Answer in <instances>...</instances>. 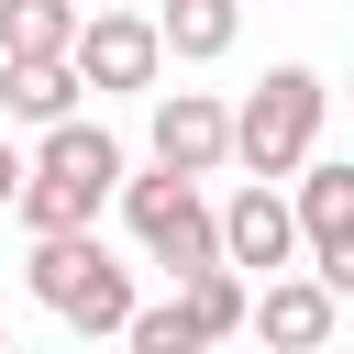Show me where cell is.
<instances>
[{"label": "cell", "instance_id": "ba28073f", "mask_svg": "<svg viewBox=\"0 0 354 354\" xmlns=\"http://www.w3.org/2000/svg\"><path fill=\"white\" fill-rule=\"evenodd\" d=\"M243 332H266L277 354H321L332 332H343V288H321V277H299V266H277L254 299H243Z\"/></svg>", "mask_w": 354, "mask_h": 354}, {"label": "cell", "instance_id": "52a82bcc", "mask_svg": "<svg viewBox=\"0 0 354 354\" xmlns=\"http://www.w3.org/2000/svg\"><path fill=\"white\" fill-rule=\"evenodd\" d=\"M210 232H221V266H232V277L299 266V221H288V188H277V177H243L232 199H210Z\"/></svg>", "mask_w": 354, "mask_h": 354}, {"label": "cell", "instance_id": "30bf717a", "mask_svg": "<svg viewBox=\"0 0 354 354\" xmlns=\"http://www.w3.org/2000/svg\"><path fill=\"white\" fill-rule=\"evenodd\" d=\"M144 22H155V44H166L177 66H221V55L243 44V0H155Z\"/></svg>", "mask_w": 354, "mask_h": 354}, {"label": "cell", "instance_id": "8fae6325", "mask_svg": "<svg viewBox=\"0 0 354 354\" xmlns=\"http://www.w3.org/2000/svg\"><path fill=\"white\" fill-rule=\"evenodd\" d=\"M88 88H77V66L66 55H0V111L22 122V133H44V122H66Z\"/></svg>", "mask_w": 354, "mask_h": 354}, {"label": "cell", "instance_id": "7c38bea8", "mask_svg": "<svg viewBox=\"0 0 354 354\" xmlns=\"http://www.w3.org/2000/svg\"><path fill=\"white\" fill-rule=\"evenodd\" d=\"M243 299H254V277H232V266H221V254H210V266H188V277H177V321H188V332H199V354H210V343H232V332H243Z\"/></svg>", "mask_w": 354, "mask_h": 354}, {"label": "cell", "instance_id": "5bb4252c", "mask_svg": "<svg viewBox=\"0 0 354 354\" xmlns=\"http://www.w3.org/2000/svg\"><path fill=\"white\" fill-rule=\"evenodd\" d=\"M122 343H133V354H199V332L177 321V299H155V310L133 299V310H122Z\"/></svg>", "mask_w": 354, "mask_h": 354}, {"label": "cell", "instance_id": "2e32d148", "mask_svg": "<svg viewBox=\"0 0 354 354\" xmlns=\"http://www.w3.org/2000/svg\"><path fill=\"white\" fill-rule=\"evenodd\" d=\"M0 354H11V332H0Z\"/></svg>", "mask_w": 354, "mask_h": 354}, {"label": "cell", "instance_id": "5b68a950", "mask_svg": "<svg viewBox=\"0 0 354 354\" xmlns=\"http://www.w3.org/2000/svg\"><path fill=\"white\" fill-rule=\"evenodd\" d=\"M66 66H77V88L144 100V88L166 77V44H155V22H144V11H122V0H88V11H77V33H66Z\"/></svg>", "mask_w": 354, "mask_h": 354}, {"label": "cell", "instance_id": "6da1fadb", "mask_svg": "<svg viewBox=\"0 0 354 354\" xmlns=\"http://www.w3.org/2000/svg\"><path fill=\"white\" fill-rule=\"evenodd\" d=\"M22 288L77 332V343H122V310H133V266L100 243V221H77V232H33V266H22Z\"/></svg>", "mask_w": 354, "mask_h": 354}, {"label": "cell", "instance_id": "277c9868", "mask_svg": "<svg viewBox=\"0 0 354 354\" xmlns=\"http://www.w3.org/2000/svg\"><path fill=\"white\" fill-rule=\"evenodd\" d=\"M277 188H288V221H299V266L354 299V155H321L310 144Z\"/></svg>", "mask_w": 354, "mask_h": 354}, {"label": "cell", "instance_id": "9c48e42d", "mask_svg": "<svg viewBox=\"0 0 354 354\" xmlns=\"http://www.w3.org/2000/svg\"><path fill=\"white\" fill-rule=\"evenodd\" d=\"M22 166H44V177H66V188H88V199H111L133 155H122V133H111V122H88V111H66V122H44V133H33V155H22Z\"/></svg>", "mask_w": 354, "mask_h": 354}, {"label": "cell", "instance_id": "9a60e30c", "mask_svg": "<svg viewBox=\"0 0 354 354\" xmlns=\"http://www.w3.org/2000/svg\"><path fill=\"white\" fill-rule=\"evenodd\" d=\"M11 188H22V144L0 133V210H11Z\"/></svg>", "mask_w": 354, "mask_h": 354}, {"label": "cell", "instance_id": "3957f363", "mask_svg": "<svg viewBox=\"0 0 354 354\" xmlns=\"http://www.w3.org/2000/svg\"><path fill=\"white\" fill-rule=\"evenodd\" d=\"M122 232H133V254L144 266H166V277H188V266H210L221 254V232H210V188L199 177H177V166H122Z\"/></svg>", "mask_w": 354, "mask_h": 354}, {"label": "cell", "instance_id": "7a4b0ae2", "mask_svg": "<svg viewBox=\"0 0 354 354\" xmlns=\"http://www.w3.org/2000/svg\"><path fill=\"white\" fill-rule=\"evenodd\" d=\"M332 122V77L321 66H266L243 100H232V166L243 177H288Z\"/></svg>", "mask_w": 354, "mask_h": 354}, {"label": "cell", "instance_id": "4fadbf2b", "mask_svg": "<svg viewBox=\"0 0 354 354\" xmlns=\"http://www.w3.org/2000/svg\"><path fill=\"white\" fill-rule=\"evenodd\" d=\"M88 0H0V55H66Z\"/></svg>", "mask_w": 354, "mask_h": 354}, {"label": "cell", "instance_id": "8992f818", "mask_svg": "<svg viewBox=\"0 0 354 354\" xmlns=\"http://www.w3.org/2000/svg\"><path fill=\"white\" fill-rule=\"evenodd\" d=\"M144 144L177 177H221L232 166V100H210V88H144Z\"/></svg>", "mask_w": 354, "mask_h": 354}]
</instances>
